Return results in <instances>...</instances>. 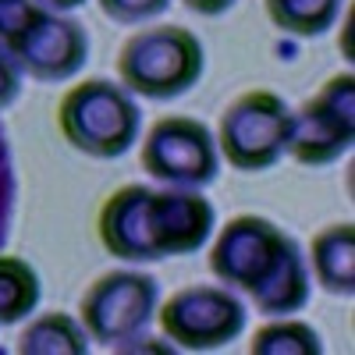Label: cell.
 <instances>
[{
    "mask_svg": "<svg viewBox=\"0 0 355 355\" xmlns=\"http://www.w3.org/2000/svg\"><path fill=\"white\" fill-rule=\"evenodd\" d=\"M210 274L231 291H245L263 316H291L309 302L306 252L270 217H231L210 249Z\"/></svg>",
    "mask_w": 355,
    "mask_h": 355,
    "instance_id": "obj_1",
    "label": "cell"
},
{
    "mask_svg": "<svg viewBox=\"0 0 355 355\" xmlns=\"http://www.w3.org/2000/svg\"><path fill=\"white\" fill-rule=\"evenodd\" d=\"M57 128L75 153H85L93 160H117L139 142V100L121 82L85 78L61 96Z\"/></svg>",
    "mask_w": 355,
    "mask_h": 355,
    "instance_id": "obj_2",
    "label": "cell"
},
{
    "mask_svg": "<svg viewBox=\"0 0 355 355\" xmlns=\"http://www.w3.org/2000/svg\"><path fill=\"white\" fill-rule=\"evenodd\" d=\"M206 50L185 25H150L125 40L117 53V78L139 100H178L202 78Z\"/></svg>",
    "mask_w": 355,
    "mask_h": 355,
    "instance_id": "obj_3",
    "label": "cell"
},
{
    "mask_svg": "<svg viewBox=\"0 0 355 355\" xmlns=\"http://www.w3.org/2000/svg\"><path fill=\"white\" fill-rule=\"evenodd\" d=\"M291 135V107L281 93L270 89H249L239 100H231L217 125V150L227 167L256 174L270 171L288 153Z\"/></svg>",
    "mask_w": 355,
    "mask_h": 355,
    "instance_id": "obj_4",
    "label": "cell"
},
{
    "mask_svg": "<svg viewBox=\"0 0 355 355\" xmlns=\"http://www.w3.org/2000/svg\"><path fill=\"white\" fill-rule=\"evenodd\" d=\"M160 281L142 270H107L82 291L78 320L89 341L107 348L142 334L157 320Z\"/></svg>",
    "mask_w": 355,
    "mask_h": 355,
    "instance_id": "obj_5",
    "label": "cell"
},
{
    "mask_svg": "<svg viewBox=\"0 0 355 355\" xmlns=\"http://www.w3.org/2000/svg\"><path fill=\"white\" fill-rule=\"evenodd\" d=\"M157 320L174 348L214 352L245 331L249 309L227 284H189L157 306Z\"/></svg>",
    "mask_w": 355,
    "mask_h": 355,
    "instance_id": "obj_6",
    "label": "cell"
},
{
    "mask_svg": "<svg viewBox=\"0 0 355 355\" xmlns=\"http://www.w3.org/2000/svg\"><path fill=\"white\" fill-rule=\"evenodd\" d=\"M355 142V78L352 71L327 78L299 110H291L288 157L302 167L338 164Z\"/></svg>",
    "mask_w": 355,
    "mask_h": 355,
    "instance_id": "obj_7",
    "label": "cell"
},
{
    "mask_svg": "<svg viewBox=\"0 0 355 355\" xmlns=\"http://www.w3.org/2000/svg\"><path fill=\"white\" fill-rule=\"evenodd\" d=\"M142 171L171 189H206L220 171V150L214 132L196 117L171 114L153 121L142 139Z\"/></svg>",
    "mask_w": 355,
    "mask_h": 355,
    "instance_id": "obj_8",
    "label": "cell"
},
{
    "mask_svg": "<svg viewBox=\"0 0 355 355\" xmlns=\"http://www.w3.org/2000/svg\"><path fill=\"white\" fill-rule=\"evenodd\" d=\"M4 50L21 75L36 82H68L89 61V33L78 18L40 8Z\"/></svg>",
    "mask_w": 355,
    "mask_h": 355,
    "instance_id": "obj_9",
    "label": "cell"
},
{
    "mask_svg": "<svg viewBox=\"0 0 355 355\" xmlns=\"http://www.w3.org/2000/svg\"><path fill=\"white\" fill-rule=\"evenodd\" d=\"M100 242L114 259L125 263H157L153 242V189L150 185H125L117 189L96 217Z\"/></svg>",
    "mask_w": 355,
    "mask_h": 355,
    "instance_id": "obj_10",
    "label": "cell"
},
{
    "mask_svg": "<svg viewBox=\"0 0 355 355\" xmlns=\"http://www.w3.org/2000/svg\"><path fill=\"white\" fill-rule=\"evenodd\" d=\"M217 210L199 189H153V242L157 256H192L214 234Z\"/></svg>",
    "mask_w": 355,
    "mask_h": 355,
    "instance_id": "obj_11",
    "label": "cell"
},
{
    "mask_svg": "<svg viewBox=\"0 0 355 355\" xmlns=\"http://www.w3.org/2000/svg\"><path fill=\"white\" fill-rule=\"evenodd\" d=\"M309 263L316 284L338 295V299H352L355 295V227L345 224H327L313 234L309 245Z\"/></svg>",
    "mask_w": 355,
    "mask_h": 355,
    "instance_id": "obj_12",
    "label": "cell"
},
{
    "mask_svg": "<svg viewBox=\"0 0 355 355\" xmlns=\"http://www.w3.org/2000/svg\"><path fill=\"white\" fill-rule=\"evenodd\" d=\"M18 355H85L89 334L71 313H40L18 334Z\"/></svg>",
    "mask_w": 355,
    "mask_h": 355,
    "instance_id": "obj_13",
    "label": "cell"
},
{
    "mask_svg": "<svg viewBox=\"0 0 355 355\" xmlns=\"http://www.w3.org/2000/svg\"><path fill=\"white\" fill-rule=\"evenodd\" d=\"M40 274L21 256H0V327L28 320L40 306Z\"/></svg>",
    "mask_w": 355,
    "mask_h": 355,
    "instance_id": "obj_14",
    "label": "cell"
},
{
    "mask_svg": "<svg viewBox=\"0 0 355 355\" xmlns=\"http://www.w3.org/2000/svg\"><path fill=\"white\" fill-rule=\"evenodd\" d=\"M263 8L281 33L316 40L338 21L345 0H263Z\"/></svg>",
    "mask_w": 355,
    "mask_h": 355,
    "instance_id": "obj_15",
    "label": "cell"
},
{
    "mask_svg": "<svg viewBox=\"0 0 355 355\" xmlns=\"http://www.w3.org/2000/svg\"><path fill=\"white\" fill-rule=\"evenodd\" d=\"M252 355H320L323 341L313 331V323L295 320V316H277L274 323L259 327L249 341Z\"/></svg>",
    "mask_w": 355,
    "mask_h": 355,
    "instance_id": "obj_16",
    "label": "cell"
},
{
    "mask_svg": "<svg viewBox=\"0 0 355 355\" xmlns=\"http://www.w3.org/2000/svg\"><path fill=\"white\" fill-rule=\"evenodd\" d=\"M96 4L114 25H146L160 18L171 8V0H96Z\"/></svg>",
    "mask_w": 355,
    "mask_h": 355,
    "instance_id": "obj_17",
    "label": "cell"
},
{
    "mask_svg": "<svg viewBox=\"0 0 355 355\" xmlns=\"http://www.w3.org/2000/svg\"><path fill=\"white\" fill-rule=\"evenodd\" d=\"M40 8V0H0V46H8Z\"/></svg>",
    "mask_w": 355,
    "mask_h": 355,
    "instance_id": "obj_18",
    "label": "cell"
},
{
    "mask_svg": "<svg viewBox=\"0 0 355 355\" xmlns=\"http://www.w3.org/2000/svg\"><path fill=\"white\" fill-rule=\"evenodd\" d=\"M18 93H21V71L11 61V53L0 46V110L11 107L18 100Z\"/></svg>",
    "mask_w": 355,
    "mask_h": 355,
    "instance_id": "obj_19",
    "label": "cell"
},
{
    "mask_svg": "<svg viewBox=\"0 0 355 355\" xmlns=\"http://www.w3.org/2000/svg\"><path fill=\"white\" fill-rule=\"evenodd\" d=\"M110 352H174V345L171 341H157V338H150V334H135V338H128V341H121V345H114Z\"/></svg>",
    "mask_w": 355,
    "mask_h": 355,
    "instance_id": "obj_20",
    "label": "cell"
},
{
    "mask_svg": "<svg viewBox=\"0 0 355 355\" xmlns=\"http://www.w3.org/2000/svg\"><path fill=\"white\" fill-rule=\"evenodd\" d=\"M182 4L192 11V15H199V18H220V15H227L239 0H182Z\"/></svg>",
    "mask_w": 355,
    "mask_h": 355,
    "instance_id": "obj_21",
    "label": "cell"
},
{
    "mask_svg": "<svg viewBox=\"0 0 355 355\" xmlns=\"http://www.w3.org/2000/svg\"><path fill=\"white\" fill-rule=\"evenodd\" d=\"M40 4L46 8V11H57V15H68V11H75V8H82L85 0H40Z\"/></svg>",
    "mask_w": 355,
    "mask_h": 355,
    "instance_id": "obj_22",
    "label": "cell"
}]
</instances>
